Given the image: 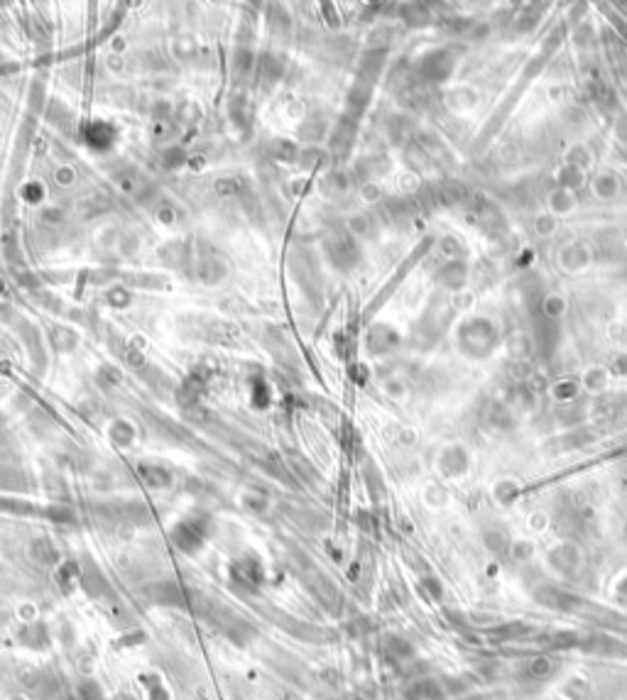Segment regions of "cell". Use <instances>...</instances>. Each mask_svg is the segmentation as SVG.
<instances>
[{"label": "cell", "instance_id": "6da1fadb", "mask_svg": "<svg viewBox=\"0 0 627 700\" xmlns=\"http://www.w3.org/2000/svg\"><path fill=\"white\" fill-rule=\"evenodd\" d=\"M536 600L541 605L551 607V610H576L581 607V600L571 592H564V590H556V587H544V590L536 592Z\"/></svg>", "mask_w": 627, "mask_h": 700}, {"label": "cell", "instance_id": "7a4b0ae2", "mask_svg": "<svg viewBox=\"0 0 627 700\" xmlns=\"http://www.w3.org/2000/svg\"><path fill=\"white\" fill-rule=\"evenodd\" d=\"M551 661L549 659H534L532 664H529V673L536 678H546V676H551Z\"/></svg>", "mask_w": 627, "mask_h": 700}]
</instances>
